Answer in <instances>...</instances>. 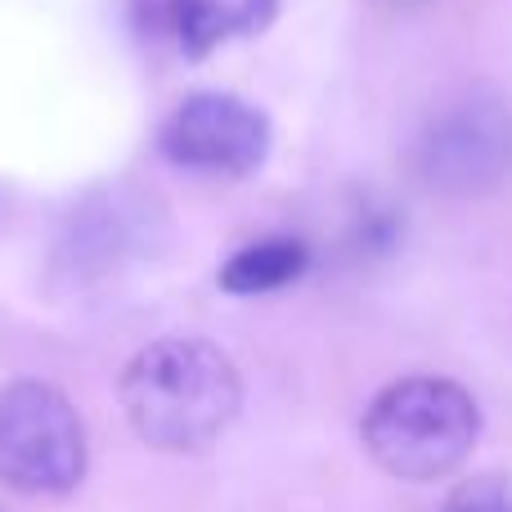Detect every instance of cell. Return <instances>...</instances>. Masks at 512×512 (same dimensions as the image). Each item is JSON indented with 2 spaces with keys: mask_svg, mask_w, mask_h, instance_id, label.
Instances as JSON below:
<instances>
[{
  "mask_svg": "<svg viewBox=\"0 0 512 512\" xmlns=\"http://www.w3.org/2000/svg\"><path fill=\"white\" fill-rule=\"evenodd\" d=\"M239 369L198 337H162L122 373V409L149 445L189 454L212 445L239 414Z\"/></svg>",
  "mask_w": 512,
  "mask_h": 512,
  "instance_id": "6da1fadb",
  "label": "cell"
},
{
  "mask_svg": "<svg viewBox=\"0 0 512 512\" xmlns=\"http://www.w3.org/2000/svg\"><path fill=\"white\" fill-rule=\"evenodd\" d=\"M477 432V400L450 378H405L364 414V445L373 463L405 481H436L454 472L477 445Z\"/></svg>",
  "mask_w": 512,
  "mask_h": 512,
  "instance_id": "7a4b0ae2",
  "label": "cell"
},
{
  "mask_svg": "<svg viewBox=\"0 0 512 512\" xmlns=\"http://www.w3.org/2000/svg\"><path fill=\"white\" fill-rule=\"evenodd\" d=\"M86 472V432L68 400L45 382L0 391V477L27 495H68Z\"/></svg>",
  "mask_w": 512,
  "mask_h": 512,
  "instance_id": "3957f363",
  "label": "cell"
},
{
  "mask_svg": "<svg viewBox=\"0 0 512 512\" xmlns=\"http://www.w3.org/2000/svg\"><path fill=\"white\" fill-rule=\"evenodd\" d=\"M414 171L441 194H481L512 171V108L495 95L450 104L414 149Z\"/></svg>",
  "mask_w": 512,
  "mask_h": 512,
  "instance_id": "277c9868",
  "label": "cell"
},
{
  "mask_svg": "<svg viewBox=\"0 0 512 512\" xmlns=\"http://www.w3.org/2000/svg\"><path fill=\"white\" fill-rule=\"evenodd\" d=\"M270 126L252 104L234 95H194L162 126V153L180 167L248 176L265 162Z\"/></svg>",
  "mask_w": 512,
  "mask_h": 512,
  "instance_id": "5b68a950",
  "label": "cell"
},
{
  "mask_svg": "<svg viewBox=\"0 0 512 512\" xmlns=\"http://www.w3.org/2000/svg\"><path fill=\"white\" fill-rule=\"evenodd\" d=\"M274 5L279 0H171V23H176L180 45L194 59H203L221 41L261 32L274 18Z\"/></svg>",
  "mask_w": 512,
  "mask_h": 512,
  "instance_id": "8992f818",
  "label": "cell"
},
{
  "mask_svg": "<svg viewBox=\"0 0 512 512\" xmlns=\"http://www.w3.org/2000/svg\"><path fill=\"white\" fill-rule=\"evenodd\" d=\"M306 248L292 239H265L243 248L239 256H230L221 270V288L225 292H274L283 283H292L306 270Z\"/></svg>",
  "mask_w": 512,
  "mask_h": 512,
  "instance_id": "52a82bcc",
  "label": "cell"
},
{
  "mask_svg": "<svg viewBox=\"0 0 512 512\" xmlns=\"http://www.w3.org/2000/svg\"><path fill=\"white\" fill-rule=\"evenodd\" d=\"M441 512H512V495L504 481H472V486H463L459 495H450V504Z\"/></svg>",
  "mask_w": 512,
  "mask_h": 512,
  "instance_id": "ba28073f",
  "label": "cell"
}]
</instances>
